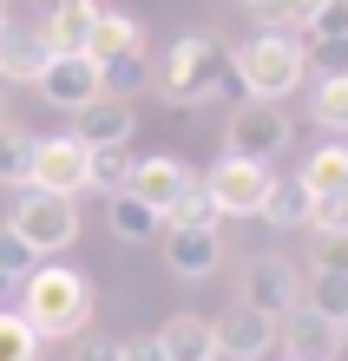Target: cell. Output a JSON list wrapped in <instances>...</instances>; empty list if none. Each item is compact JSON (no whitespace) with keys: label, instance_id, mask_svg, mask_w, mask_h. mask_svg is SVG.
I'll return each instance as SVG.
<instances>
[{"label":"cell","instance_id":"9","mask_svg":"<svg viewBox=\"0 0 348 361\" xmlns=\"http://www.w3.org/2000/svg\"><path fill=\"white\" fill-rule=\"evenodd\" d=\"M210 335H217V361H263V355H276V315L250 309V302H230L210 322Z\"/></svg>","mask_w":348,"mask_h":361},{"label":"cell","instance_id":"38","mask_svg":"<svg viewBox=\"0 0 348 361\" xmlns=\"http://www.w3.org/2000/svg\"><path fill=\"white\" fill-rule=\"evenodd\" d=\"M0 27H7V0H0Z\"/></svg>","mask_w":348,"mask_h":361},{"label":"cell","instance_id":"36","mask_svg":"<svg viewBox=\"0 0 348 361\" xmlns=\"http://www.w3.org/2000/svg\"><path fill=\"white\" fill-rule=\"evenodd\" d=\"M13 289H20V283H13V276H0V302H13Z\"/></svg>","mask_w":348,"mask_h":361},{"label":"cell","instance_id":"23","mask_svg":"<svg viewBox=\"0 0 348 361\" xmlns=\"http://www.w3.org/2000/svg\"><path fill=\"white\" fill-rule=\"evenodd\" d=\"M164 230H224V210H217V197L204 190V178L184 184V197L164 210Z\"/></svg>","mask_w":348,"mask_h":361},{"label":"cell","instance_id":"12","mask_svg":"<svg viewBox=\"0 0 348 361\" xmlns=\"http://www.w3.org/2000/svg\"><path fill=\"white\" fill-rule=\"evenodd\" d=\"M224 263V230H164V269L184 283H204Z\"/></svg>","mask_w":348,"mask_h":361},{"label":"cell","instance_id":"19","mask_svg":"<svg viewBox=\"0 0 348 361\" xmlns=\"http://www.w3.org/2000/svg\"><path fill=\"white\" fill-rule=\"evenodd\" d=\"M296 178L309 197H348V145H316Z\"/></svg>","mask_w":348,"mask_h":361},{"label":"cell","instance_id":"10","mask_svg":"<svg viewBox=\"0 0 348 361\" xmlns=\"http://www.w3.org/2000/svg\"><path fill=\"white\" fill-rule=\"evenodd\" d=\"M236 302H250V309H263V315H289L302 302V276L296 263H282V257H250L244 263V283H236Z\"/></svg>","mask_w":348,"mask_h":361},{"label":"cell","instance_id":"21","mask_svg":"<svg viewBox=\"0 0 348 361\" xmlns=\"http://www.w3.org/2000/svg\"><path fill=\"white\" fill-rule=\"evenodd\" d=\"M309 210H316V197L302 190V178H276L256 217H263L270 230H309Z\"/></svg>","mask_w":348,"mask_h":361},{"label":"cell","instance_id":"20","mask_svg":"<svg viewBox=\"0 0 348 361\" xmlns=\"http://www.w3.org/2000/svg\"><path fill=\"white\" fill-rule=\"evenodd\" d=\"M158 348L171 361H217V335L204 315H171V322L158 329Z\"/></svg>","mask_w":348,"mask_h":361},{"label":"cell","instance_id":"1","mask_svg":"<svg viewBox=\"0 0 348 361\" xmlns=\"http://www.w3.org/2000/svg\"><path fill=\"white\" fill-rule=\"evenodd\" d=\"M13 295H20L13 309L27 315V329L40 335V342H73V335H85V322H92V276L73 269V263L40 257L33 276Z\"/></svg>","mask_w":348,"mask_h":361},{"label":"cell","instance_id":"28","mask_svg":"<svg viewBox=\"0 0 348 361\" xmlns=\"http://www.w3.org/2000/svg\"><path fill=\"white\" fill-rule=\"evenodd\" d=\"M27 158H33V132H20L7 118L0 125V184H27Z\"/></svg>","mask_w":348,"mask_h":361},{"label":"cell","instance_id":"25","mask_svg":"<svg viewBox=\"0 0 348 361\" xmlns=\"http://www.w3.org/2000/svg\"><path fill=\"white\" fill-rule=\"evenodd\" d=\"M302 302H309L316 315H329V322H348V276H335V269H309Z\"/></svg>","mask_w":348,"mask_h":361},{"label":"cell","instance_id":"5","mask_svg":"<svg viewBox=\"0 0 348 361\" xmlns=\"http://www.w3.org/2000/svg\"><path fill=\"white\" fill-rule=\"evenodd\" d=\"M270 184H276L270 164L236 158V152H224V158L204 171V190L217 197V210H224V217H256V210H263V197H270Z\"/></svg>","mask_w":348,"mask_h":361},{"label":"cell","instance_id":"35","mask_svg":"<svg viewBox=\"0 0 348 361\" xmlns=\"http://www.w3.org/2000/svg\"><path fill=\"white\" fill-rule=\"evenodd\" d=\"M73 361H119V342H105V335H85Z\"/></svg>","mask_w":348,"mask_h":361},{"label":"cell","instance_id":"8","mask_svg":"<svg viewBox=\"0 0 348 361\" xmlns=\"http://www.w3.org/2000/svg\"><path fill=\"white\" fill-rule=\"evenodd\" d=\"M33 92L47 99V105H59V112H79V105L105 99L99 59H85V53H53V59H47V73L33 79Z\"/></svg>","mask_w":348,"mask_h":361},{"label":"cell","instance_id":"40","mask_svg":"<svg viewBox=\"0 0 348 361\" xmlns=\"http://www.w3.org/2000/svg\"><path fill=\"white\" fill-rule=\"evenodd\" d=\"M342 342H348V322H342Z\"/></svg>","mask_w":348,"mask_h":361},{"label":"cell","instance_id":"29","mask_svg":"<svg viewBox=\"0 0 348 361\" xmlns=\"http://www.w3.org/2000/svg\"><path fill=\"white\" fill-rule=\"evenodd\" d=\"M302 59H309V73H316V79H342V73H348V33L302 39Z\"/></svg>","mask_w":348,"mask_h":361},{"label":"cell","instance_id":"16","mask_svg":"<svg viewBox=\"0 0 348 361\" xmlns=\"http://www.w3.org/2000/svg\"><path fill=\"white\" fill-rule=\"evenodd\" d=\"M92 20H99V0H53L47 13V47L53 53H85V39H92Z\"/></svg>","mask_w":348,"mask_h":361},{"label":"cell","instance_id":"17","mask_svg":"<svg viewBox=\"0 0 348 361\" xmlns=\"http://www.w3.org/2000/svg\"><path fill=\"white\" fill-rule=\"evenodd\" d=\"M105 224H112V237H125V243H158L164 237V217L145 197H132V190H112V197H105Z\"/></svg>","mask_w":348,"mask_h":361},{"label":"cell","instance_id":"18","mask_svg":"<svg viewBox=\"0 0 348 361\" xmlns=\"http://www.w3.org/2000/svg\"><path fill=\"white\" fill-rule=\"evenodd\" d=\"M145 47V20H132V13H112V7H99V20H92V39H85V59H119V53H138Z\"/></svg>","mask_w":348,"mask_h":361},{"label":"cell","instance_id":"39","mask_svg":"<svg viewBox=\"0 0 348 361\" xmlns=\"http://www.w3.org/2000/svg\"><path fill=\"white\" fill-rule=\"evenodd\" d=\"M244 7H270V0H244Z\"/></svg>","mask_w":348,"mask_h":361},{"label":"cell","instance_id":"11","mask_svg":"<svg viewBox=\"0 0 348 361\" xmlns=\"http://www.w3.org/2000/svg\"><path fill=\"white\" fill-rule=\"evenodd\" d=\"M276 355H282V361H335V355H342V322L316 315L309 302H296V309L276 322Z\"/></svg>","mask_w":348,"mask_h":361},{"label":"cell","instance_id":"7","mask_svg":"<svg viewBox=\"0 0 348 361\" xmlns=\"http://www.w3.org/2000/svg\"><path fill=\"white\" fill-rule=\"evenodd\" d=\"M224 145L236 158H256V164H270L282 145H289V112L282 105H270V99H244L230 112V125H224Z\"/></svg>","mask_w":348,"mask_h":361},{"label":"cell","instance_id":"26","mask_svg":"<svg viewBox=\"0 0 348 361\" xmlns=\"http://www.w3.org/2000/svg\"><path fill=\"white\" fill-rule=\"evenodd\" d=\"M0 361H47V342L27 329L20 309H0Z\"/></svg>","mask_w":348,"mask_h":361},{"label":"cell","instance_id":"2","mask_svg":"<svg viewBox=\"0 0 348 361\" xmlns=\"http://www.w3.org/2000/svg\"><path fill=\"white\" fill-rule=\"evenodd\" d=\"M151 86H158V99H164V105H204V99L236 92L224 39L204 33V27H198V33H184L178 47H171L158 66H151Z\"/></svg>","mask_w":348,"mask_h":361},{"label":"cell","instance_id":"37","mask_svg":"<svg viewBox=\"0 0 348 361\" xmlns=\"http://www.w3.org/2000/svg\"><path fill=\"white\" fill-rule=\"evenodd\" d=\"M0 125H7V92H0Z\"/></svg>","mask_w":348,"mask_h":361},{"label":"cell","instance_id":"30","mask_svg":"<svg viewBox=\"0 0 348 361\" xmlns=\"http://www.w3.org/2000/svg\"><path fill=\"white\" fill-rule=\"evenodd\" d=\"M322 7H329V0H270L263 13H270V27H276V33H296V39H302V27H309Z\"/></svg>","mask_w":348,"mask_h":361},{"label":"cell","instance_id":"24","mask_svg":"<svg viewBox=\"0 0 348 361\" xmlns=\"http://www.w3.org/2000/svg\"><path fill=\"white\" fill-rule=\"evenodd\" d=\"M99 79H105V99H132V92H145V86H151V53L138 47V53L105 59V66H99Z\"/></svg>","mask_w":348,"mask_h":361},{"label":"cell","instance_id":"14","mask_svg":"<svg viewBox=\"0 0 348 361\" xmlns=\"http://www.w3.org/2000/svg\"><path fill=\"white\" fill-rule=\"evenodd\" d=\"M191 178H198V171H191L184 158H138V164H132V184H125V190H132V197H145V204L164 217V210L184 197V184H191Z\"/></svg>","mask_w":348,"mask_h":361},{"label":"cell","instance_id":"34","mask_svg":"<svg viewBox=\"0 0 348 361\" xmlns=\"http://www.w3.org/2000/svg\"><path fill=\"white\" fill-rule=\"evenodd\" d=\"M119 361H171L158 348V335H132V342H119Z\"/></svg>","mask_w":348,"mask_h":361},{"label":"cell","instance_id":"3","mask_svg":"<svg viewBox=\"0 0 348 361\" xmlns=\"http://www.w3.org/2000/svg\"><path fill=\"white\" fill-rule=\"evenodd\" d=\"M230 79H236V92H244V99H270V105H282V92H296L302 79H309L302 39H296V33H276V27L250 33L244 47L230 53Z\"/></svg>","mask_w":348,"mask_h":361},{"label":"cell","instance_id":"4","mask_svg":"<svg viewBox=\"0 0 348 361\" xmlns=\"http://www.w3.org/2000/svg\"><path fill=\"white\" fill-rule=\"evenodd\" d=\"M7 230L33 250V257L73 250V237H79V204H73V197H47V190H20V197H13Z\"/></svg>","mask_w":348,"mask_h":361},{"label":"cell","instance_id":"33","mask_svg":"<svg viewBox=\"0 0 348 361\" xmlns=\"http://www.w3.org/2000/svg\"><path fill=\"white\" fill-rule=\"evenodd\" d=\"M316 269L348 276V237H322V243H316Z\"/></svg>","mask_w":348,"mask_h":361},{"label":"cell","instance_id":"31","mask_svg":"<svg viewBox=\"0 0 348 361\" xmlns=\"http://www.w3.org/2000/svg\"><path fill=\"white\" fill-rule=\"evenodd\" d=\"M33 263H40V257H33V250H27V243L13 237L7 224H0V276H13V283H27V276H33Z\"/></svg>","mask_w":348,"mask_h":361},{"label":"cell","instance_id":"27","mask_svg":"<svg viewBox=\"0 0 348 361\" xmlns=\"http://www.w3.org/2000/svg\"><path fill=\"white\" fill-rule=\"evenodd\" d=\"M309 112H316L322 132H348V73H342V79H316Z\"/></svg>","mask_w":348,"mask_h":361},{"label":"cell","instance_id":"22","mask_svg":"<svg viewBox=\"0 0 348 361\" xmlns=\"http://www.w3.org/2000/svg\"><path fill=\"white\" fill-rule=\"evenodd\" d=\"M132 145H85V190H105V197H112V190H125L132 184Z\"/></svg>","mask_w":348,"mask_h":361},{"label":"cell","instance_id":"13","mask_svg":"<svg viewBox=\"0 0 348 361\" xmlns=\"http://www.w3.org/2000/svg\"><path fill=\"white\" fill-rule=\"evenodd\" d=\"M132 132H138L132 99H92V105L73 112V138L79 145H132Z\"/></svg>","mask_w":348,"mask_h":361},{"label":"cell","instance_id":"15","mask_svg":"<svg viewBox=\"0 0 348 361\" xmlns=\"http://www.w3.org/2000/svg\"><path fill=\"white\" fill-rule=\"evenodd\" d=\"M47 59H53V47L40 27H0V86H13V79L33 86L47 73Z\"/></svg>","mask_w":348,"mask_h":361},{"label":"cell","instance_id":"32","mask_svg":"<svg viewBox=\"0 0 348 361\" xmlns=\"http://www.w3.org/2000/svg\"><path fill=\"white\" fill-rule=\"evenodd\" d=\"M309 230H316V237H348V197H316Z\"/></svg>","mask_w":348,"mask_h":361},{"label":"cell","instance_id":"6","mask_svg":"<svg viewBox=\"0 0 348 361\" xmlns=\"http://www.w3.org/2000/svg\"><path fill=\"white\" fill-rule=\"evenodd\" d=\"M20 190H47V197H79V190H85V145H79L73 132L33 138L27 184H20Z\"/></svg>","mask_w":348,"mask_h":361}]
</instances>
